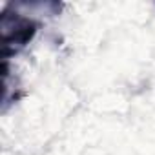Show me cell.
Instances as JSON below:
<instances>
[{
	"label": "cell",
	"instance_id": "6da1fadb",
	"mask_svg": "<svg viewBox=\"0 0 155 155\" xmlns=\"http://www.w3.org/2000/svg\"><path fill=\"white\" fill-rule=\"evenodd\" d=\"M37 28L38 24L33 18L24 17L22 13L9 15L8 11H4L2 13V55L4 58L26 48L33 40Z\"/></svg>",
	"mask_w": 155,
	"mask_h": 155
}]
</instances>
